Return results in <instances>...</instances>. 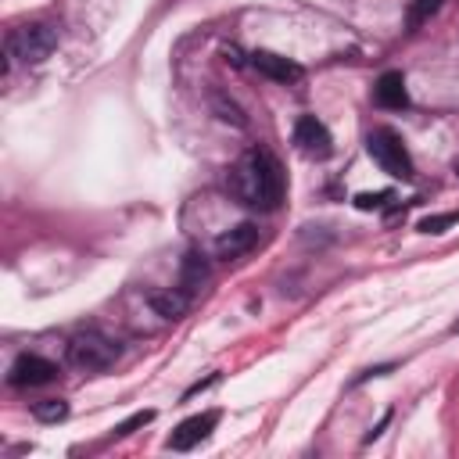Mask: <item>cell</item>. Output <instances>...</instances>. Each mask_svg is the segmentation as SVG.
I'll return each instance as SVG.
<instances>
[{"label":"cell","mask_w":459,"mask_h":459,"mask_svg":"<svg viewBox=\"0 0 459 459\" xmlns=\"http://www.w3.org/2000/svg\"><path fill=\"white\" fill-rule=\"evenodd\" d=\"M294 143H298V151L308 154V158H326V154L333 151V136H330V129H326L316 115H301V118L294 122Z\"/></svg>","instance_id":"obj_6"},{"label":"cell","mask_w":459,"mask_h":459,"mask_svg":"<svg viewBox=\"0 0 459 459\" xmlns=\"http://www.w3.org/2000/svg\"><path fill=\"white\" fill-rule=\"evenodd\" d=\"M57 47V29L50 22H25L7 32V57H18L25 65H39Z\"/></svg>","instance_id":"obj_2"},{"label":"cell","mask_w":459,"mask_h":459,"mask_svg":"<svg viewBox=\"0 0 459 459\" xmlns=\"http://www.w3.org/2000/svg\"><path fill=\"white\" fill-rule=\"evenodd\" d=\"M215 111H219V118H222V122L244 126V115H240V108H237L233 100H226V97H215Z\"/></svg>","instance_id":"obj_18"},{"label":"cell","mask_w":459,"mask_h":459,"mask_svg":"<svg viewBox=\"0 0 459 459\" xmlns=\"http://www.w3.org/2000/svg\"><path fill=\"white\" fill-rule=\"evenodd\" d=\"M154 420V412L151 409H143V412H133L129 420H122L118 427H115V437H126V434H133L136 427H143V423H151Z\"/></svg>","instance_id":"obj_16"},{"label":"cell","mask_w":459,"mask_h":459,"mask_svg":"<svg viewBox=\"0 0 459 459\" xmlns=\"http://www.w3.org/2000/svg\"><path fill=\"white\" fill-rule=\"evenodd\" d=\"M445 0H412V11H409V25H420L423 18H430Z\"/></svg>","instance_id":"obj_17"},{"label":"cell","mask_w":459,"mask_h":459,"mask_svg":"<svg viewBox=\"0 0 459 459\" xmlns=\"http://www.w3.org/2000/svg\"><path fill=\"white\" fill-rule=\"evenodd\" d=\"M366 147H369V158L391 176V179H412V158H409V147L402 143V136L394 133V129H373L369 133V140H366Z\"/></svg>","instance_id":"obj_3"},{"label":"cell","mask_w":459,"mask_h":459,"mask_svg":"<svg viewBox=\"0 0 459 459\" xmlns=\"http://www.w3.org/2000/svg\"><path fill=\"white\" fill-rule=\"evenodd\" d=\"M391 201V190H362V194H355V208L359 212H377V208H384Z\"/></svg>","instance_id":"obj_15"},{"label":"cell","mask_w":459,"mask_h":459,"mask_svg":"<svg viewBox=\"0 0 459 459\" xmlns=\"http://www.w3.org/2000/svg\"><path fill=\"white\" fill-rule=\"evenodd\" d=\"M459 222V212H441V215H423L420 219V230L423 233H445L448 226H455Z\"/></svg>","instance_id":"obj_14"},{"label":"cell","mask_w":459,"mask_h":459,"mask_svg":"<svg viewBox=\"0 0 459 459\" xmlns=\"http://www.w3.org/2000/svg\"><path fill=\"white\" fill-rule=\"evenodd\" d=\"M373 100L380 108H391V111H402L409 108V90H405V75L402 72H384L373 86Z\"/></svg>","instance_id":"obj_10"},{"label":"cell","mask_w":459,"mask_h":459,"mask_svg":"<svg viewBox=\"0 0 459 459\" xmlns=\"http://www.w3.org/2000/svg\"><path fill=\"white\" fill-rule=\"evenodd\" d=\"M151 308L161 316V319H183L186 316V308H190V294L179 287V290H154L151 294Z\"/></svg>","instance_id":"obj_11"},{"label":"cell","mask_w":459,"mask_h":459,"mask_svg":"<svg viewBox=\"0 0 459 459\" xmlns=\"http://www.w3.org/2000/svg\"><path fill=\"white\" fill-rule=\"evenodd\" d=\"M54 377H57V366L43 355H18L7 369L11 387H39V384H50Z\"/></svg>","instance_id":"obj_5"},{"label":"cell","mask_w":459,"mask_h":459,"mask_svg":"<svg viewBox=\"0 0 459 459\" xmlns=\"http://www.w3.org/2000/svg\"><path fill=\"white\" fill-rule=\"evenodd\" d=\"M118 355V344L97 330H86V333H75L72 344H68V359L75 369H86V373H97V369H108Z\"/></svg>","instance_id":"obj_4"},{"label":"cell","mask_w":459,"mask_h":459,"mask_svg":"<svg viewBox=\"0 0 459 459\" xmlns=\"http://www.w3.org/2000/svg\"><path fill=\"white\" fill-rule=\"evenodd\" d=\"M215 423H219V412L215 409H208V412H197V416H186L172 434H169V448H176V452H186V448H194V445H201L212 430H215Z\"/></svg>","instance_id":"obj_8"},{"label":"cell","mask_w":459,"mask_h":459,"mask_svg":"<svg viewBox=\"0 0 459 459\" xmlns=\"http://www.w3.org/2000/svg\"><path fill=\"white\" fill-rule=\"evenodd\" d=\"M255 244H258V226H255V222H237L233 230H226V233L215 240V255H219V258H240V255H247Z\"/></svg>","instance_id":"obj_9"},{"label":"cell","mask_w":459,"mask_h":459,"mask_svg":"<svg viewBox=\"0 0 459 459\" xmlns=\"http://www.w3.org/2000/svg\"><path fill=\"white\" fill-rule=\"evenodd\" d=\"M452 330H455V333H459V319H455V326H452Z\"/></svg>","instance_id":"obj_19"},{"label":"cell","mask_w":459,"mask_h":459,"mask_svg":"<svg viewBox=\"0 0 459 459\" xmlns=\"http://www.w3.org/2000/svg\"><path fill=\"white\" fill-rule=\"evenodd\" d=\"M32 416H36L39 423H57V420H65V416H68V402H61V398L36 402V405H32Z\"/></svg>","instance_id":"obj_13"},{"label":"cell","mask_w":459,"mask_h":459,"mask_svg":"<svg viewBox=\"0 0 459 459\" xmlns=\"http://www.w3.org/2000/svg\"><path fill=\"white\" fill-rule=\"evenodd\" d=\"M455 172H459V165H455Z\"/></svg>","instance_id":"obj_20"},{"label":"cell","mask_w":459,"mask_h":459,"mask_svg":"<svg viewBox=\"0 0 459 459\" xmlns=\"http://www.w3.org/2000/svg\"><path fill=\"white\" fill-rule=\"evenodd\" d=\"M230 190L237 194V201H244L258 212H276L283 201V169L265 147H251L233 165Z\"/></svg>","instance_id":"obj_1"},{"label":"cell","mask_w":459,"mask_h":459,"mask_svg":"<svg viewBox=\"0 0 459 459\" xmlns=\"http://www.w3.org/2000/svg\"><path fill=\"white\" fill-rule=\"evenodd\" d=\"M251 68H255L258 75L273 79V82H283V86L301 82V75H305V68H301L298 61H290V57H283V54H273V50H255V54H251Z\"/></svg>","instance_id":"obj_7"},{"label":"cell","mask_w":459,"mask_h":459,"mask_svg":"<svg viewBox=\"0 0 459 459\" xmlns=\"http://www.w3.org/2000/svg\"><path fill=\"white\" fill-rule=\"evenodd\" d=\"M204 280H208V262H204V255H201V251H186L183 262H179V287H183L186 294H194Z\"/></svg>","instance_id":"obj_12"}]
</instances>
